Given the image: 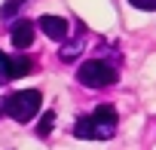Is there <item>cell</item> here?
Returning <instances> with one entry per match:
<instances>
[{
	"label": "cell",
	"mask_w": 156,
	"mask_h": 150,
	"mask_svg": "<svg viewBox=\"0 0 156 150\" xmlns=\"http://www.w3.org/2000/svg\"><path fill=\"white\" fill-rule=\"evenodd\" d=\"M129 3L138 9H156V0H129Z\"/></svg>",
	"instance_id": "cell-11"
},
{
	"label": "cell",
	"mask_w": 156,
	"mask_h": 150,
	"mask_svg": "<svg viewBox=\"0 0 156 150\" xmlns=\"http://www.w3.org/2000/svg\"><path fill=\"white\" fill-rule=\"evenodd\" d=\"M34 31H37L34 22H28V19L16 22V25L9 28V40H12V46H16V49H31V43H34V37H37Z\"/></svg>",
	"instance_id": "cell-5"
},
{
	"label": "cell",
	"mask_w": 156,
	"mask_h": 150,
	"mask_svg": "<svg viewBox=\"0 0 156 150\" xmlns=\"http://www.w3.org/2000/svg\"><path fill=\"white\" fill-rule=\"evenodd\" d=\"M3 113H6V101H3V98H0V116H3Z\"/></svg>",
	"instance_id": "cell-12"
},
{
	"label": "cell",
	"mask_w": 156,
	"mask_h": 150,
	"mask_svg": "<svg viewBox=\"0 0 156 150\" xmlns=\"http://www.w3.org/2000/svg\"><path fill=\"white\" fill-rule=\"evenodd\" d=\"M40 31L49 37V40H58V43H64L70 34V25H67V19H61V16H40Z\"/></svg>",
	"instance_id": "cell-4"
},
{
	"label": "cell",
	"mask_w": 156,
	"mask_h": 150,
	"mask_svg": "<svg viewBox=\"0 0 156 150\" xmlns=\"http://www.w3.org/2000/svg\"><path fill=\"white\" fill-rule=\"evenodd\" d=\"M6 101V116H12L16 123H31L43 104V95L37 89H22V92H12Z\"/></svg>",
	"instance_id": "cell-3"
},
{
	"label": "cell",
	"mask_w": 156,
	"mask_h": 150,
	"mask_svg": "<svg viewBox=\"0 0 156 150\" xmlns=\"http://www.w3.org/2000/svg\"><path fill=\"white\" fill-rule=\"evenodd\" d=\"M34 70V61L25 58V55H12L9 58V80H19V77H28Z\"/></svg>",
	"instance_id": "cell-7"
},
{
	"label": "cell",
	"mask_w": 156,
	"mask_h": 150,
	"mask_svg": "<svg viewBox=\"0 0 156 150\" xmlns=\"http://www.w3.org/2000/svg\"><path fill=\"white\" fill-rule=\"evenodd\" d=\"M3 83H9V58L0 52V86Z\"/></svg>",
	"instance_id": "cell-10"
},
{
	"label": "cell",
	"mask_w": 156,
	"mask_h": 150,
	"mask_svg": "<svg viewBox=\"0 0 156 150\" xmlns=\"http://www.w3.org/2000/svg\"><path fill=\"white\" fill-rule=\"evenodd\" d=\"M25 6V0H6V3H3V9H0V19H3V22H9L19 9Z\"/></svg>",
	"instance_id": "cell-9"
},
{
	"label": "cell",
	"mask_w": 156,
	"mask_h": 150,
	"mask_svg": "<svg viewBox=\"0 0 156 150\" xmlns=\"http://www.w3.org/2000/svg\"><path fill=\"white\" fill-rule=\"evenodd\" d=\"M83 43H86V28L80 25V28H76V37L67 43V46H61V52H58V58L61 61H73L76 55H80V49H83Z\"/></svg>",
	"instance_id": "cell-6"
},
{
	"label": "cell",
	"mask_w": 156,
	"mask_h": 150,
	"mask_svg": "<svg viewBox=\"0 0 156 150\" xmlns=\"http://www.w3.org/2000/svg\"><path fill=\"white\" fill-rule=\"evenodd\" d=\"M52 126H55V113H52V110H46V113L40 116V123H37V135H40V138H46V135L52 132Z\"/></svg>",
	"instance_id": "cell-8"
},
{
	"label": "cell",
	"mask_w": 156,
	"mask_h": 150,
	"mask_svg": "<svg viewBox=\"0 0 156 150\" xmlns=\"http://www.w3.org/2000/svg\"><path fill=\"white\" fill-rule=\"evenodd\" d=\"M76 80H80L83 86L89 89H104V86H113L119 80L116 67H110L104 58H89L80 64V70H76Z\"/></svg>",
	"instance_id": "cell-2"
},
{
	"label": "cell",
	"mask_w": 156,
	"mask_h": 150,
	"mask_svg": "<svg viewBox=\"0 0 156 150\" xmlns=\"http://www.w3.org/2000/svg\"><path fill=\"white\" fill-rule=\"evenodd\" d=\"M116 132V110L110 104H98L89 116H80L73 126L76 138H89V141H107Z\"/></svg>",
	"instance_id": "cell-1"
}]
</instances>
